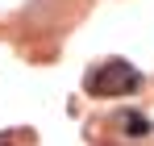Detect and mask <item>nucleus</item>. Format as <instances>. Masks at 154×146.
<instances>
[{
  "label": "nucleus",
  "mask_w": 154,
  "mask_h": 146,
  "mask_svg": "<svg viewBox=\"0 0 154 146\" xmlns=\"http://www.w3.org/2000/svg\"><path fill=\"white\" fill-rule=\"evenodd\" d=\"M117 125H121V134H129V138H146V134H150V121H146L142 113H133V109L117 113Z\"/></svg>",
  "instance_id": "2"
},
{
  "label": "nucleus",
  "mask_w": 154,
  "mask_h": 146,
  "mask_svg": "<svg viewBox=\"0 0 154 146\" xmlns=\"http://www.w3.org/2000/svg\"><path fill=\"white\" fill-rule=\"evenodd\" d=\"M137 84H142V75H137V67H129L125 59H108V63H100L88 75V92L92 96H125Z\"/></svg>",
  "instance_id": "1"
}]
</instances>
